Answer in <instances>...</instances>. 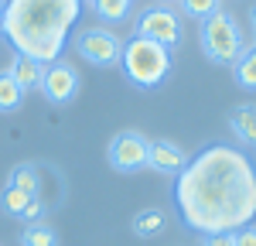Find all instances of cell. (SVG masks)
<instances>
[{"instance_id":"obj_1","label":"cell","mask_w":256,"mask_h":246,"mask_svg":"<svg viewBox=\"0 0 256 246\" xmlns=\"http://www.w3.org/2000/svg\"><path fill=\"white\" fill-rule=\"evenodd\" d=\"M174 202L184 226L202 236L239 232L256 219V168L226 144L205 147L184 164L174 184Z\"/></svg>"},{"instance_id":"obj_2","label":"cell","mask_w":256,"mask_h":246,"mask_svg":"<svg viewBox=\"0 0 256 246\" xmlns=\"http://www.w3.org/2000/svg\"><path fill=\"white\" fill-rule=\"evenodd\" d=\"M79 10L82 0H7L0 31L18 55L52 65L62 58Z\"/></svg>"},{"instance_id":"obj_3","label":"cell","mask_w":256,"mask_h":246,"mask_svg":"<svg viewBox=\"0 0 256 246\" xmlns=\"http://www.w3.org/2000/svg\"><path fill=\"white\" fill-rule=\"evenodd\" d=\"M120 65H123L126 79L134 82V86L154 89V86L164 82L168 68H171V48H164L158 41H147V38H130L123 44Z\"/></svg>"},{"instance_id":"obj_4","label":"cell","mask_w":256,"mask_h":246,"mask_svg":"<svg viewBox=\"0 0 256 246\" xmlns=\"http://www.w3.org/2000/svg\"><path fill=\"white\" fill-rule=\"evenodd\" d=\"M202 52L218 65H236V58L246 52V38L232 14L216 10L202 20Z\"/></svg>"},{"instance_id":"obj_5","label":"cell","mask_w":256,"mask_h":246,"mask_svg":"<svg viewBox=\"0 0 256 246\" xmlns=\"http://www.w3.org/2000/svg\"><path fill=\"white\" fill-rule=\"evenodd\" d=\"M134 38H147L164 48H174L181 41V14L171 7H144L134 24Z\"/></svg>"},{"instance_id":"obj_6","label":"cell","mask_w":256,"mask_h":246,"mask_svg":"<svg viewBox=\"0 0 256 246\" xmlns=\"http://www.w3.org/2000/svg\"><path fill=\"white\" fill-rule=\"evenodd\" d=\"M147 154H150V140H147L140 130H120L116 137L110 140V147H106L110 164H113L116 171H123V174L147 168Z\"/></svg>"},{"instance_id":"obj_7","label":"cell","mask_w":256,"mask_h":246,"mask_svg":"<svg viewBox=\"0 0 256 246\" xmlns=\"http://www.w3.org/2000/svg\"><path fill=\"white\" fill-rule=\"evenodd\" d=\"M76 52H79L86 62H92L99 68H110L116 65L120 55H123V41L106 31V28H86L79 38H76Z\"/></svg>"},{"instance_id":"obj_8","label":"cell","mask_w":256,"mask_h":246,"mask_svg":"<svg viewBox=\"0 0 256 246\" xmlns=\"http://www.w3.org/2000/svg\"><path fill=\"white\" fill-rule=\"evenodd\" d=\"M38 89L44 92V100L55 102V106L72 102V100H76V92H79V72H76V65H68L65 58L44 65V76H41Z\"/></svg>"},{"instance_id":"obj_9","label":"cell","mask_w":256,"mask_h":246,"mask_svg":"<svg viewBox=\"0 0 256 246\" xmlns=\"http://www.w3.org/2000/svg\"><path fill=\"white\" fill-rule=\"evenodd\" d=\"M188 161H192V158L184 154V147H178V144H171V140H150L147 168H154L160 174H181Z\"/></svg>"},{"instance_id":"obj_10","label":"cell","mask_w":256,"mask_h":246,"mask_svg":"<svg viewBox=\"0 0 256 246\" xmlns=\"http://www.w3.org/2000/svg\"><path fill=\"white\" fill-rule=\"evenodd\" d=\"M7 76L18 82L20 89L28 92V89H38L41 86V76H44V65L34 58H24V55H14V62H10V68H7Z\"/></svg>"},{"instance_id":"obj_11","label":"cell","mask_w":256,"mask_h":246,"mask_svg":"<svg viewBox=\"0 0 256 246\" xmlns=\"http://www.w3.org/2000/svg\"><path fill=\"white\" fill-rule=\"evenodd\" d=\"M229 126L242 144H256V106L246 102V106H236L229 113Z\"/></svg>"},{"instance_id":"obj_12","label":"cell","mask_w":256,"mask_h":246,"mask_svg":"<svg viewBox=\"0 0 256 246\" xmlns=\"http://www.w3.org/2000/svg\"><path fill=\"white\" fill-rule=\"evenodd\" d=\"M164 226H168V216L160 212V208H144L134 216V232H137L140 240H154L164 232Z\"/></svg>"},{"instance_id":"obj_13","label":"cell","mask_w":256,"mask_h":246,"mask_svg":"<svg viewBox=\"0 0 256 246\" xmlns=\"http://www.w3.org/2000/svg\"><path fill=\"white\" fill-rule=\"evenodd\" d=\"M20 246H58V236L48 222H28L20 232Z\"/></svg>"},{"instance_id":"obj_14","label":"cell","mask_w":256,"mask_h":246,"mask_svg":"<svg viewBox=\"0 0 256 246\" xmlns=\"http://www.w3.org/2000/svg\"><path fill=\"white\" fill-rule=\"evenodd\" d=\"M10 188H20V192H28V195H38L41 188V178H38V168L34 164H14V171H10Z\"/></svg>"},{"instance_id":"obj_15","label":"cell","mask_w":256,"mask_h":246,"mask_svg":"<svg viewBox=\"0 0 256 246\" xmlns=\"http://www.w3.org/2000/svg\"><path fill=\"white\" fill-rule=\"evenodd\" d=\"M31 198H38V195H28V192H20V188H4L0 192V208L7 212V216H14V219H20L24 216V208L31 205Z\"/></svg>"},{"instance_id":"obj_16","label":"cell","mask_w":256,"mask_h":246,"mask_svg":"<svg viewBox=\"0 0 256 246\" xmlns=\"http://www.w3.org/2000/svg\"><path fill=\"white\" fill-rule=\"evenodd\" d=\"M232 72H236V82L242 89H256V48H246V52L239 55L236 65H232Z\"/></svg>"},{"instance_id":"obj_17","label":"cell","mask_w":256,"mask_h":246,"mask_svg":"<svg viewBox=\"0 0 256 246\" xmlns=\"http://www.w3.org/2000/svg\"><path fill=\"white\" fill-rule=\"evenodd\" d=\"M20 102H24V89L7 72H0V113H14Z\"/></svg>"},{"instance_id":"obj_18","label":"cell","mask_w":256,"mask_h":246,"mask_svg":"<svg viewBox=\"0 0 256 246\" xmlns=\"http://www.w3.org/2000/svg\"><path fill=\"white\" fill-rule=\"evenodd\" d=\"M89 7L102 20H126L130 18V0H89Z\"/></svg>"},{"instance_id":"obj_19","label":"cell","mask_w":256,"mask_h":246,"mask_svg":"<svg viewBox=\"0 0 256 246\" xmlns=\"http://www.w3.org/2000/svg\"><path fill=\"white\" fill-rule=\"evenodd\" d=\"M181 10L188 14V18H208V14H216L218 10V0H181Z\"/></svg>"},{"instance_id":"obj_20","label":"cell","mask_w":256,"mask_h":246,"mask_svg":"<svg viewBox=\"0 0 256 246\" xmlns=\"http://www.w3.org/2000/svg\"><path fill=\"white\" fill-rule=\"evenodd\" d=\"M41 216H44V202H41V198H31V205L24 208L20 219H24V222H41Z\"/></svg>"},{"instance_id":"obj_21","label":"cell","mask_w":256,"mask_h":246,"mask_svg":"<svg viewBox=\"0 0 256 246\" xmlns=\"http://www.w3.org/2000/svg\"><path fill=\"white\" fill-rule=\"evenodd\" d=\"M202 246H236V232H216V236H205Z\"/></svg>"},{"instance_id":"obj_22","label":"cell","mask_w":256,"mask_h":246,"mask_svg":"<svg viewBox=\"0 0 256 246\" xmlns=\"http://www.w3.org/2000/svg\"><path fill=\"white\" fill-rule=\"evenodd\" d=\"M236 246H256V229H250V226L239 229L236 232Z\"/></svg>"},{"instance_id":"obj_23","label":"cell","mask_w":256,"mask_h":246,"mask_svg":"<svg viewBox=\"0 0 256 246\" xmlns=\"http://www.w3.org/2000/svg\"><path fill=\"white\" fill-rule=\"evenodd\" d=\"M250 31H253V48H256V4L250 7Z\"/></svg>"},{"instance_id":"obj_24","label":"cell","mask_w":256,"mask_h":246,"mask_svg":"<svg viewBox=\"0 0 256 246\" xmlns=\"http://www.w3.org/2000/svg\"><path fill=\"white\" fill-rule=\"evenodd\" d=\"M4 4H7V0H0V18H4Z\"/></svg>"}]
</instances>
